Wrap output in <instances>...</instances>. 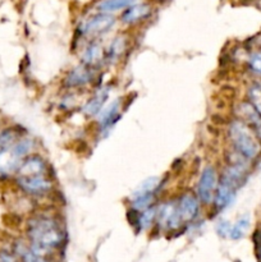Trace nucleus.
Here are the masks:
<instances>
[{
	"instance_id": "nucleus-1",
	"label": "nucleus",
	"mask_w": 261,
	"mask_h": 262,
	"mask_svg": "<svg viewBox=\"0 0 261 262\" xmlns=\"http://www.w3.org/2000/svg\"><path fill=\"white\" fill-rule=\"evenodd\" d=\"M27 235L31 247L44 256L60 247L66 239L58 220L48 216L31 219L27 223Z\"/></svg>"
},
{
	"instance_id": "nucleus-2",
	"label": "nucleus",
	"mask_w": 261,
	"mask_h": 262,
	"mask_svg": "<svg viewBox=\"0 0 261 262\" xmlns=\"http://www.w3.org/2000/svg\"><path fill=\"white\" fill-rule=\"evenodd\" d=\"M228 136L235 152L246 160H252L260 154V142L257 137L243 120H234L230 123Z\"/></svg>"
},
{
	"instance_id": "nucleus-3",
	"label": "nucleus",
	"mask_w": 261,
	"mask_h": 262,
	"mask_svg": "<svg viewBox=\"0 0 261 262\" xmlns=\"http://www.w3.org/2000/svg\"><path fill=\"white\" fill-rule=\"evenodd\" d=\"M32 147V140L22 138L10 147L0 150V178H5L12 173H17L20 163L23 159L27 158Z\"/></svg>"
},
{
	"instance_id": "nucleus-4",
	"label": "nucleus",
	"mask_w": 261,
	"mask_h": 262,
	"mask_svg": "<svg viewBox=\"0 0 261 262\" xmlns=\"http://www.w3.org/2000/svg\"><path fill=\"white\" fill-rule=\"evenodd\" d=\"M217 183H219V178H217L215 166H205L200 176L199 184H197V197H199L200 202H202L204 205H211L214 202Z\"/></svg>"
},
{
	"instance_id": "nucleus-5",
	"label": "nucleus",
	"mask_w": 261,
	"mask_h": 262,
	"mask_svg": "<svg viewBox=\"0 0 261 262\" xmlns=\"http://www.w3.org/2000/svg\"><path fill=\"white\" fill-rule=\"evenodd\" d=\"M115 17L106 13H97L81 23L79 32L83 36H100L109 32L115 26Z\"/></svg>"
},
{
	"instance_id": "nucleus-6",
	"label": "nucleus",
	"mask_w": 261,
	"mask_h": 262,
	"mask_svg": "<svg viewBox=\"0 0 261 262\" xmlns=\"http://www.w3.org/2000/svg\"><path fill=\"white\" fill-rule=\"evenodd\" d=\"M17 184L25 193L32 196H41L45 194L53 188V183L49 179L48 174L31 177H17Z\"/></svg>"
},
{
	"instance_id": "nucleus-7",
	"label": "nucleus",
	"mask_w": 261,
	"mask_h": 262,
	"mask_svg": "<svg viewBox=\"0 0 261 262\" xmlns=\"http://www.w3.org/2000/svg\"><path fill=\"white\" fill-rule=\"evenodd\" d=\"M158 225L164 230H177L182 227L183 222L178 211L177 202H165L158 207Z\"/></svg>"
},
{
	"instance_id": "nucleus-8",
	"label": "nucleus",
	"mask_w": 261,
	"mask_h": 262,
	"mask_svg": "<svg viewBox=\"0 0 261 262\" xmlns=\"http://www.w3.org/2000/svg\"><path fill=\"white\" fill-rule=\"evenodd\" d=\"M177 205H178V211L183 224L193 222L199 216L200 200L196 194L191 193V192H186V193L179 197Z\"/></svg>"
},
{
	"instance_id": "nucleus-9",
	"label": "nucleus",
	"mask_w": 261,
	"mask_h": 262,
	"mask_svg": "<svg viewBox=\"0 0 261 262\" xmlns=\"http://www.w3.org/2000/svg\"><path fill=\"white\" fill-rule=\"evenodd\" d=\"M120 119L119 114V101L114 100L110 104L105 105L101 112L97 114V122H99L100 130L102 133H109V130L117 124Z\"/></svg>"
},
{
	"instance_id": "nucleus-10",
	"label": "nucleus",
	"mask_w": 261,
	"mask_h": 262,
	"mask_svg": "<svg viewBox=\"0 0 261 262\" xmlns=\"http://www.w3.org/2000/svg\"><path fill=\"white\" fill-rule=\"evenodd\" d=\"M48 165L45 160L38 155H31L23 159L19 168L17 170V177H31L40 176V174H48Z\"/></svg>"
},
{
	"instance_id": "nucleus-11",
	"label": "nucleus",
	"mask_w": 261,
	"mask_h": 262,
	"mask_svg": "<svg viewBox=\"0 0 261 262\" xmlns=\"http://www.w3.org/2000/svg\"><path fill=\"white\" fill-rule=\"evenodd\" d=\"M151 13H153V8L148 3H135L123 12L120 19L125 25H136V23L147 19Z\"/></svg>"
},
{
	"instance_id": "nucleus-12",
	"label": "nucleus",
	"mask_w": 261,
	"mask_h": 262,
	"mask_svg": "<svg viewBox=\"0 0 261 262\" xmlns=\"http://www.w3.org/2000/svg\"><path fill=\"white\" fill-rule=\"evenodd\" d=\"M92 78H94V68L86 64H81L69 72L67 78L64 79V84L67 87H81L91 82Z\"/></svg>"
},
{
	"instance_id": "nucleus-13",
	"label": "nucleus",
	"mask_w": 261,
	"mask_h": 262,
	"mask_svg": "<svg viewBox=\"0 0 261 262\" xmlns=\"http://www.w3.org/2000/svg\"><path fill=\"white\" fill-rule=\"evenodd\" d=\"M109 87H102L100 89L89 101L86 102V105L83 106V114L87 117H97L100 112L102 110V107L106 104V100L109 97Z\"/></svg>"
},
{
	"instance_id": "nucleus-14",
	"label": "nucleus",
	"mask_w": 261,
	"mask_h": 262,
	"mask_svg": "<svg viewBox=\"0 0 261 262\" xmlns=\"http://www.w3.org/2000/svg\"><path fill=\"white\" fill-rule=\"evenodd\" d=\"M234 196H235V189L232 188L229 184L219 181L216 192H215V197H214L215 209H216L217 211L225 210L230 204H232L233 200H234Z\"/></svg>"
},
{
	"instance_id": "nucleus-15",
	"label": "nucleus",
	"mask_w": 261,
	"mask_h": 262,
	"mask_svg": "<svg viewBox=\"0 0 261 262\" xmlns=\"http://www.w3.org/2000/svg\"><path fill=\"white\" fill-rule=\"evenodd\" d=\"M14 253L20 262H50L46 258V256L36 252L30 245H26L23 242L15 243Z\"/></svg>"
},
{
	"instance_id": "nucleus-16",
	"label": "nucleus",
	"mask_w": 261,
	"mask_h": 262,
	"mask_svg": "<svg viewBox=\"0 0 261 262\" xmlns=\"http://www.w3.org/2000/svg\"><path fill=\"white\" fill-rule=\"evenodd\" d=\"M135 3L136 0H100L97 3L96 8L100 13L112 14V13L118 12V10H125Z\"/></svg>"
},
{
	"instance_id": "nucleus-17",
	"label": "nucleus",
	"mask_w": 261,
	"mask_h": 262,
	"mask_svg": "<svg viewBox=\"0 0 261 262\" xmlns=\"http://www.w3.org/2000/svg\"><path fill=\"white\" fill-rule=\"evenodd\" d=\"M83 64L92 67L94 68L97 63L105 59V51L102 50L101 46L96 42H92L87 46V49L83 53Z\"/></svg>"
},
{
	"instance_id": "nucleus-18",
	"label": "nucleus",
	"mask_w": 261,
	"mask_h": 262,
	"mask_svg": "<svg viewBox=\"0 0 261 262\" xmlns=\"http://www.w3.org/2000/svg\"><path fill=\"white\" fill-rule=\"evenodd\" d=\"M160 178L159 177H151V178L145 179L143 182H141L138 184L137 188L133 191L132 197H138V196H143V194H151V193H156L160 187Z\"/></svg>"
},
{
	"instance_id": "nucleus-19",
	"label": "nucleus",
	"mask_w": 261,
	"mask_h": 262,
	"mask_svg": "<svg viewBox=\"0 0 261 262\" xmlns=\"http://www.w3.org/2000/svg\"><path fill=\"white\" fill-rule=\"evenodd\" d=\"M125 38L124 37H117L113 40V42L109 45V49L105 51V59L104 60H117L125 50Z\"/></svg>"
},
{
	"instance_id": "nucleus-20",
	"label": "nucleus",
	"mask_w": 261,
	"mask_h": 262,
	"mask_svg": "<svg viewBox=\"0 0 261 262\" xmlns=\"http://www.w3.org/2000/svg\"><path fill=\"white\" fill-rule=\"evenodd\" d=\"M248 229H250V216H248V215H243V216H241L240 219L232 225L229 238L233 241L241 239V238L245 237V234L247 233Z\"/></svg>"
},
{
	"instance_id": "nucleus-21",
	"label": "nucleus",
	"mask_w": 261,
	"mask_h": 262,
	"mask_svg": "<svg viewBox=\"0 0 261 262\" xmlns=\"http://www.w3.org/2000/svg\"><path fill=\"white\" fill-rule=\"evenodd\" d=\"M156 216H158V207L151 206L145 211L140 212V215L137 216V222H136L138 229L145 230L150 228L151 224L156 220Z\"/></svg>"
},
{
	"instance_id": "nucleus-22",
	"label": "nucleus",
	"mask_w": 261,
	"mask_h": 262,
	"mask_svg": "<svg viewBox=\"0 0 261 262\" xmlns=\"http://www.w3.org/2000/svg\"><path fill=\"white\" fill-rule=\"evenodd\" d=\"M19 140V135L15 129H5L0 132V150L10 147Z\"/></svg>"
},
{
	"instance_id": "nucleus-23",
	"label": "nucleus",
	"mask_w": 261,
	"mask_h": 262,
	"mask_svg": "<svg viewBox=\"0 0 261 262\" xmlns=\"http://www.w3.org/2000/svg\"><path fill=\"white\" fill-rule=\"evenodd\" d=\"M248 99L250 104L252 105L253 109L261 115V84L255 83L248 90Z\"/></svg>"
},
{
	"instance_id": "nucleus-24",
	"label": "nucleus",
	"mask_w": 261,
	"mask_h": 262,
	"mask_svg": "<svg viewBox=\"0 0 261 262\" xmlns=\"http://www.w3.org/2000/svg\"><path fill=\"white\" fill-rule=\"evenodd\" d=\"M248 68L256 76L261 77V50L253 51L248 58Z\"/></svg>"
},
{
	"instance_id": "nucleus-25",
	"label": "nucleus",
	"mask_w": 261,
	"mask_h": 262,
	"mask_svg": "<svg viewBox=\"0 0 261 262\" xmlns=\"http://www.w3.org/2000/svg\"><path fill=\"white\" fill-rule=\"evenodd\" d=\"M230 230H232V224L228 220L223 219L216 224V233L222 238H229Z\"/></svg>"
},
{
	"instance_id": "nucleus-26",
	"label": "nucleus",
	"mask_w": 261,
	"mask_h": 262,
	"mask_svg": "<svg viewBox=\"0 0 261 262\" xmlns=\"http://www.w3.org/2000/svg\"><path fill=\"white\" fill-rule=\"evenodd\" d=\"M260 238H261V232H260Z\"/></svg>"
}]
</instances>
